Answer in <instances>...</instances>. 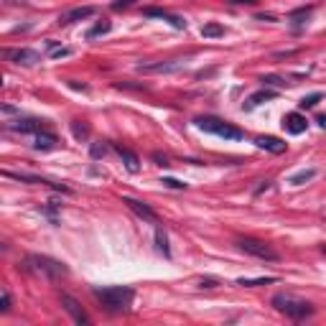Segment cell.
Masks as SVG:
<instances>
[{
    "label": "cell",
    "instance_id": "7",
    "mask_svg": "<svg viewBox=\"0 0 326 326\" xmlns=\"http://www.w3.org/2000/svg\"><path fill=\"white\" fill-rule=\"evenodd\" d=\"M3 56L8 59V62L18 64V66H33L41 62V54L33 51V49H5Z\"/></svg>",
    "mask_w": 326,
    "mask_h": 326
},
{
    "label": "cell",
    "instance_id": "20",
    "mask_svg": "<svg viewBox=\"0 0 326 326\" xmlns=\"http://www.w3.org/2000/svg\"><path fill=\"white\" fill-rule=\"evenodd\" d=\"M278 278H273V275H265V278H240L237 280V286H245V288H258V286H270V283H275Z\"/></svg>",
    "mask_w": 326,
    "mask_h": 326
},
{
    "label": "cell",
    "instance_id": "21",
    "mask_svg": "<svg viewBox=\"0 0 326 326\" xmlns=\"http://www.w3.org/2000/svg\"><path fill=\"white\" fill-rule=\"evenodd\" d=\"M201 36L204 38H219V36H225V26L222 23H206V26H201Z\"/></svg>",
    "mask_w": 326,
    "mask_h": 326
},
{
    "label": "cell",
    "instance_id": "18",
    "mask_svg": "<svg viewBox=\"0 0 326 326\" xmlns=\"http://www.w3.org/2000/svg\"><path fill=\"white\" fill-rule=\"evenodd\" d=\"M311 13H314V5H301V8L291 10L288 21H291L293 26H301V23H306V21H308V16H311Z\"/></svg>",
    "mask_w": 326,
    "mask_h": 326
},
{
    "label": "cell",
    "instance_id": "22",
    "mask_svg": "<svg viewBox=\"0 0 326 326\" xmlns=\"http://www.w3.org/2000/svg\"><path fill=\"white\" fill-rule=\"evenodd\" d=\"M71 132H74L77 140H87L90 138V125L82 123V120H71Z\"/></svg>",
    "mask_w": 326,
    "mask_h": 326
},
{
    "label": "cell",
    "instance_id": "35",
    "mask_svg": "<svg viewBox=\"0 0 326 326\" xmlns=\"http://www.w3.org/2000/svg\"><path fill=\"white\" fill-rule=\"evenodd\" d=\"M232 5H255L258 0H229Z\"/></svg>",
    "mask_w": 326,
    "mask_h": 326
},
{
    "label": "cell",
    "instance_id": "38",
    "mask_svg": "<svg viewBox=\"0 0 326 326\" xmlns=\"http://www.w3.org/2000/svg\"><path fill=\"white\" fill-rule=\"evenodd\" d=\"M255 21H275V16H265V13H260V16H255Z\"/></svg>",
    "mask_w": 326,
    "mask_h": 326
},
{
    "label": "cell",
    "instance_id": "3",
    "mask_svg": "<svg viewBox=\"0 0 326 326\" xmlns=\"http://www.w3.org/2000/svg\"><path fill=\"white\" fill-rule=\"evenodd\" d=\"M26 268L38 273V275H43L46 280H59L62 275L69 273V268L64 262H59V260H54L49 255H28L26 258Z\"/></svg>",
    "mask_w": 326,
    "mask_h": 326
},
{
    "label": "cell",
    "instance_id": "2",
    "mask_svg": "<svg viewBox=\"0 0 326 326\" xmlns=\"http://www.w3.org/2000/svg\"><path fill=\"white\" fill-rule=\"evenodd\" d=\"M270 303H273L275 311L286 314V316L293 319V321H303V319H308V316H314V311H316L314 303L301 301V298H295V295H291V293H275Z\"/></svg>",
    "mask_w": 326,
    "mask_h": 326
},
{
    "label": "cell",
    "instance_id": "9",
    "mask_svg": "<svg viewBox=\"0 0 326 326\" xmlns=\"http://www.w3.org/2000/svg\"><path fill=\"white\" fill-rule=\"evenodd\" d=\"M43 123H46V120H38V117H21V115H18V120L10 123L8 130L21 132V135H23V132H33V135H36V132L46 130V125H43Z\"/></svg>",
    "mask_w": 326,
    "mask_h": 326
},
{
    "label": "cell",
    "instance_id": "1",
    "mask_svg": "<svg viewBox=\"0 0 326 326\" xmlns=\"http://www.w3.org/2000/svg\"><path fill=\"white\" fill-rule=\"evenodd\" d=\"M92 295L97 303L110 311V314H123L132 303V288L128 286H105V288H92Z\"/></svg>",
    "mask_w": 326,
    "mask_h": 326
},
{
    "label": "cell",
    "instance_id": "25",
    "mask_svg": "<svg viewBox=\"0 0 326 326\" xmlns=\"http://www.w3.org/2000/svg\"><path fill=\"white\" fill-rule=\"evenodd\" d=\"M321 97H324L321 92H314V95H308V97H303V99L298 102V107H301V110H311V107H316L319 102H321Z\"/></svg>",
    "mask_w": 326,
    "mask_h": 326
},
{
    "label": "cell",
    "instance_id": "40",
    "mask_svg": "<svg viewBox=\"0 0 326 326\" xmlns=\"http://www.w3.org/2000/svg\"><path fill=\"white\" fill-rule=\"evenodd\" d=\"M69 87H74V90H82V92L87 90V87H84V84H77V82H71V79H69Z\"/></svg>",
    "mask_w": 326,
    "mask_h": 326
},
{
    "label": "cell",
    "instance_id": "39",
    "mask_svg": "<svg viewBox=\"0 0 326 326\" xmlns=\"http://www.w3.org/2000/svg\"><path fill=\"white\" fill-rule=\"evenodd\" d=\"M316 123H319V125L326 130V115H319V117H316Z\"/></svg>",
    "mask_w": 326,
    "mask_h": 326
},
{
    "label": "cell",
    "instance_id": "32",
    "mask_svg": "<svg viewBox=\"0 0 326 326\" xmlns=\"http://www.w3.org/2000/svg\"><path fill=\"white\" fill-rule=\"evenodd\" d=\"M132 3H135V0H115V3H112V10H125V8H130Z\"/></svg>",
    "mask_w": 326,
    "mask_h": 326
},
{
    "label": "cell",
    "instance_id": "36",
    "mask_svg": "<svg viewBox=\"0 0 326 326\" xmlns=\"http://www.w3.org/2000/svg\"><path fill=\"white\" fill-rule=\"evenodd\" d=\"M3 115H21L16 107H10V105H3Z\"/></svg>",
    "mask_w": 326,
    "mask_h": 326
},
{
    "label": "cell",
    "instance_id": "10",
    "mask_svg": "<svg viewBox=\"0 0 326 326\" xmlns=\"http://www.w3.org/2000/svg\"><path fill=\"white\" fill-rule=\"evenodd\" d=\"M123 204L128 206L130 212H135L140 219H145V222H153V225H158V214H156V209H151L145 201H138V199H132V196H123Z\"/></svg>",
    "mask_w": 326,
    "mask_h": 326
},
{
    "label": "cell",
    "instance_id": "11",
    "mask_svg": "<svg viewBox=\"0 0 326 326\" xmlns=\"http://www.w3.org/2000/svg\"><path fill=\"white\" fill-rule=\"evenodd\" d=\"M95 13H97L95 5H79V8H71V10L62 13V16H59V23L69 26V23H77V21H87V18H92Z\"/></svg>",
    "mask_w": 326,
    "mask_h": 326
},
{
    "label": "cell",
    "instance_id": "30",
    "mask_svg": "<svg viewBox=\"0 0 326 326\" xmlns=\"http://www.w3.org/2000/svg\"><path fill=\"white\" fill-rule=\"evenodd\" d=\"M217 286H219L217 278H201L199 280V288H217Z\"/></svg>",
    "mask_w": 326,
    "mask_h": 326
},
{
    "label": "cell",
    "instance_id": "12",
    "mask_svg": "<svg viewBox=\"0 0 326 326\" xmlns=\"http://www.w3.org/2000/svg\"><path fill=\"white\" fill-rule=\"evenodd\" d=\"M143 16L145 18H161V21H166V23H171L173 28H186V21L181 18V16H176V13H168V10H163V8H143Z\"/></svg>",
    "mask_w": 326,
    "mask_h": 326
},
{
    "label": "cell",
    "instance_id": "5",
    "mask_svg": "<svg viewBox=\"0 0 326 326\" xmlns=\"http://www.w3.org/2000/svg\"><path fill=\"white\" fill-rule=\"evenodd\" d=\"M237 247H240L242 253L258 258V260H268V262H278V260H280V255L275 253V250H273L268 242L255 240V237H242V240H237Z\"/></svg>",
    "mask_w": 326,
    "mask_h": 326
},
{
    "label": "cell",
    "instance_id": "29",
    "mask_svg": "<svg viewBox=\"0 0 326 326\" xmlns=\"http://www.w3.org/2000/svg\"><path fill=\"white\" fill-rule=\"evenodd\" d=\"M161 184H163V186H168V189H186V184H184V181H179V179H171V176H166V179H161Z\"/></svg>",
    "mask_w": 326,
    "mask_h": 326
},
{
    "label": "cell",
    "instance_id": "17",
    "mask_svg": "<svg viewBox=\"0 0 326 326\" xmlns=\"http://www.w3.org/2000/svg\"><path fill=\"white\" fill-rule=\"evenodd\" d=\"M115 151H117V156L123 158V163H125V168L130 171V173H138L140 171V161H138V156L130 151V148H123V145H115Z\"/></svg>",
    "mask_w": 326,
    "mask_h": 326
},
{
    "label": "cell",
    "instance_id": "15",
    "mask_svg": "<svg viewBox=\"0 0 326 326\" xmlns=\"http://www.w3.org/2000/svg\"><path fill=\"white\" fill-rule=\"evenodd\" d=\"M255 145L262 148V151H268V153H283L286 151V143L280 138H273V135H258Z\"/></svg>",
    "mask_w": 326,
    "mask_h": 326
},
{
    "label": "cell",
    "instance_id": "4",
    "mask_svg": "<svg viewBox=\"0 0 326 326\" xmlns=\"http://www.w3.org/2000/svg\"><path fill=\"white\" fill-rule=\"evenodd\" d=\"M196 128L204 130V132H212V135H219L225 140H242L245 132L240 128L229 125L227 120H219V117H212V115H204V117H196Z\"/></svg>",
    "mask_w": 326,
    "mask_h": 326
},
{
    "label": "cell",
    "instance_id": "8",
    "mask_svg": "<svg viewBox=\"0 0 326 326\" xmlns=\"http://www.w3.org/2000/svg\"><path fill=\"white\" fill-rule=\"evenodd\" d=\"M186 62L184 59H168V62H156V64H140L138 71L140 74H171V71H179Z\"/></svg>",
    "mask_w": 326,
    "mask_h": 326
},
{
    "label": "cell",
    "instance_id": "33",
    "mask_svg": "<svg viewBox=\"0 0 326 326\" xmlns=\"http://www.w3.org/2000/svg\"><path fill=\"white\" fill-rule=\"evenodd\" d=\"M71 54H74L71 49H62V46H59V49H56V51H51L49 56H51V59H62V56H71Z\"/></svg>",
    "mask_w": 326,
    "mask_h": 326
},
{
    "label": "cell",
    "instance_id": "13",
    "mask_svg": "<svg viewBox=\"0 0 326 326\" xmlns=\"http://www.w3.org/2000/svg\"><path fill=\"white\" fill-rule=\"evenodd\" d=\"M306 128H308V120L301 112H288L283 117V130L291 132V135H301V132H306Z\"/></svg>",
    "mask_w": 326,
    "mask_h": 326
},
{
    "label": "cell",
    "instance_id": "24",
    "mask_svg": "<svg viewBox=\"0 0 326 326\" xmlns=\"http://www.w3.org/2000/svg\"><path fill=\"white\" fill-rule=\"evenodd\" d=\"M112 31V23L110 21H102V23H97V26H92L90 31H87V38H97V36H105V33H110Z\"/></svg>",
    "mask_w": 326,
    "mask_h": 326
},
{
    "label": "cell",
    "instance_id": "6",
    "mask_svg": "<svg viewBox=\"0 0 326 326\" xmlns=\"http://www.w3.org/2000/svg\"><path fill=\"white\" fill-rule=\"evenodd\" d=\"M59 301H62V306H64L66 314L74 319V324H79V326H87V324H90V316L84 314L82 303L74 298V295H69V293H59Z\"/></svg>",
    "mask_w": 326,
    "mask_h": 326
},
{
    "label": "cell",
    "instance_id": "19",
    "mask_svg": "<svg viewBox=\"0 0 326 326\" xmlns=\"http://www.w3.org/2000/svg\"><path fill=\"white\" fill-rule=\"evenodd\" d=\"M156 250L163 255V258H171V247H168V234L166 229H156Z\"/></svg>",
    "mask_w": 326,
    "mask_h": 326
},
{
    "label": "cell",
    "instance_id": "31",
    "mask_svg": "<svg viewBox=\"0 0 326 326\" xmlns=\"http://www.w3.org/2000/svg\"><path fill=\"white\" fill-rule=\"evenodd\" d=\"M153 161H156V166H168V156H166V153H161V151L153 153Z\"/></svg>",
    "mask_w": 326,
    "mask_h": 326
},
{
    "label": "cell",
    "instance_id": "37",
    "mask_svg": "<svg viewBox=\"0 0 326 326\" xmlns=\"http://www.w3.org/2000/svg\"><path fill=\"white\" fill-rule=\"evenodd\" d=\"M46 46H49V54H51V51H56V49H59V41L49 38V41H46Z\"/></svg>",
    "mask_w": 326,
    "mask_h": 326
},
{
    "label": "cell",
    "instance_id": "28",
    "mask_svg": "<svg viewBox=\"0 0 326 326\" xmlns=\"http://www.w3.org/2000/svg\"><path fill=\"white\" fill-rule=\"evenodd\" d=\"M90 156H92L95 161H99V158H105V156H107V143H102V140H97V143H92V148H90Z\"/></svg>",
    "mask_w": 326,
    "mask_h": 326
},
{
    "label": "cell",
    "instance_id": "23",
    "mask_svg": "<svg viewBox=\"0 0 326 326\" xmlns=\"http://www.w3.org/2000/svg\"><path fill=\"white\" fill-rule=\"evenodd\" d=\"M316 176V168H303V171H298V173H293L291 176V184H295V186H301V184H306V181H311Z\"/></svg>",
    "mask_w": 326,
    "mask_h": 326
},
{
    "label": "cell",
    "instance_id": "34",
    "mask_svg": "<svg viewBox=\"0 0 326 326\" xmlns=\"http://www.w3.org/2000/svg\"><path fill=\"white\" fill-rule=\"evenodd\" d=\"M8 311H10V293L5 291L3 293V306H0V314H8Z\"/></svg>",
    "mask_w": 326,
    "mask_h": 326
},
{
    "label": "cell",
    "instance_id": "14",
    "mask_svg": "<svg viewBox=\"0 0 326 326\" xmlns=\"http://www.w3.org/2000/svg\"><path fill=\"white\" fill-rule=\"evenodd\" d=\"M278 97V92L275 90H268V87H262V90H258V92H253L247 99H245V105H242V110H255L258 105H262V102H268V99H275Z\"/></svg>",
    "mask_w": 326,
    "mask_h": 326
},
{
    "label": "cell",
    "instance_id": "26",
    "mask_svg": "<svg viewBox=\"0 0 326 326\" xmlns=\"http://www.w3.org/2000/svg\"><path fill=\"white\" fill-rule=\"evenodd\" d=\"M59 206H62V204H59L56 199H51V201H49V204H46V206H43V209H41L43 214H46V217L51 219V225H59V219H56V212H59Z\"/></svg>",
    "mask_w": 326,
    "mask_h": 326
},
{
    "label": "cell",
    "instance_id": "27",
    "mask_svg": "<svg viewBox=\"0 0 326 326\" xmlns=\"http://www.w3.org/2000/svg\"><path fill=\"white\" fill-rule=\"evenodd\" d=\"M262 87H286V79L278 77V74H265V77H260Z\"/></svg>",
    "mask_w": 326,
    "mask_h": 326
},
{
    "label": "cell",
    "instance_id": "16",
    "mask_svg": "<svg viewBox=\"0 0 326 326\" xmlns=\"http://www.w3.org/2000/svg\"><path fill=\"white\" fill-rule=\"evenodd\" d=\"M56 143H59V138L54 135V132L41 130V132H36V138H33V151H54Z\"/></svg>",
    "mask_w": 326,
    "mask_h": 326
}]
</instances>
